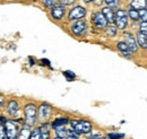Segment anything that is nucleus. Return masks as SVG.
Instances as JSON below:
<instances>
[{"mask_svg": "<svg viewBox=\"0 0 147 139\" xmlns=\"http://www.w3.org/2000/svg\"><path fill=\"white\" fill-rule=\"evenodd\" d=\"M117 48H118V50L120 51V52L123 54V57H126V58H132V51L129 49V47L127 45V43L126 42H119L118 44H117Z\"/></svg>", "mask_w": 147, "mask_h": 139, "instance_id": "4468645a", "label": "nucleus"}, {"mask_svg": "<svg viewBox=\"0 0 147 139\" xmlns=\"http://www.w3.org/2000/svg\"><path fill=\"white\" fill-rule=\"evenodd\" d=\"M0 139H7L6 137V132H5V128H3V124L0 123Z\"/></svg>", "mask_w": 147, "mask_h": 139, "instance_id": "cd10ccee", "label": "nucleus"}, {"mask_svg": "<svg viewBox=\"0 0 147 139\" xmlns=\"http://www.w3.org/2000/svg\"><path fill=\"white\" fill-rule=\"evenodd\" d=\"M104 2L109 6V7H111V8H117L118 6H119V0H104Z\"/></svg>", "mask_w": 147, "mask_h": 139, "instance_id": "5701e85b", "label": "nucleus"}, {"mask_svg": "<svg viewBox=\"0 0 147 139\" xmlns=\"http://www.w3.org/2000/svg\"><path fill=\"white\" fill-rule=\"evenodd\" d=\"M107 28V35L108 36H115L117 35V31H118V28H117V26H113L112 24H111L110 26H107L105 27Z\"/></svg>", "mask_w": 147, "mask_h": 139, "instance_id": "aec40b11", "label": "nucleus"}, {"mask_svg": "<svg viewBox=\"0 0 147 139\" xmlns=\"http://www.w3.org/2000/svg\"><path fill=\"white\" fill-rule=\"evenodd\" d=\"M123 37H125V42L127 43L129 49L132 52H136L138 50V44H137V40L135 38V36L131 34V33H125Z\"/></svg>", "mask_w": 147, "mask_h": 139, "instance_id": "f8f14e48", "label": "nucleus"}, {"mask_svg": "<svg viewBox=\"0 0 147 139\" xmlns=\"http://www.w3.org/2000/svg\"><path fill=\"white\" fill-rule=\"evenodd\" d=\"M127 14H128V17L131 18L132 20H138L139 19V13H138V10L135 9V8H132V7L129 8Z\"/></svg>", "mask_w": 147, "mask_h": 139, "instance_id": "6ab92c4d", "label": "nucleus"}, {"mask_svg": "<svg viewBox=\"0 0 147 139\" xmlns=\"http://www.w3.org/2000/svg\"><path fill=\"white\" fill-rule=\"evenodd\" d=\"M69 119L67 118V117H61V118H57L55 121L51 123V128L52 129H55V128H58V127H61V126H66V124H68L69 123Z\"/></svg>", "mask_w": 147, "mask_h": 139, "instance_id": "dca6fc26", "label": "nucleus"}, {"mask_svg": "<svg viewBox=\"0 0 147 139\" xmlns=\"http://www.w3.org/2000/svg\"><path fill=\"white\" fill-rule=\"evenodd\" d=\"M103 1H104V0H94L93 2H94V5H96V6H101Z\"/></svg>", "mask_w": 147, "mask_h": 139, "instance_id": "c756f323", "label": "nucleus"}, {"mask_svg": "<svg viewBox=\"0 0 147 139\" xmlns=\"http://www.w3.org/2000/svg\"><path fill=\"white\" fill-rule=\"evenodd\" d=\"M69 123H70L71 128L78 135L90 134L93 129L92 123L90 121H87V120H70Z\"/></svg>", "mask_w": 147, "mask_h": 139, "instance_id": "7ed1b4c3", "label": "nucleus"}, {"mask_svg": "<svg viewBox=\"0 0 147 139\" xmlns=\"http://www.w3.org/2000/svg\"><path fill=\"white\" fill-rule=\"evenodd\" d=\"M125 137V134H109L108 138L110 139H122Z\"/></svg>", "mask_w": 147, "mask_h": 139, "instance_id": "393cba45", "label": "nucleus"}, {"mask_svg": "<svg viewBox=\"0 0 147 139\" xmlns=\"http://www.w3.org/2000/svg\"><path fill=\"white\" fill-rule=\"evenodd\" d=\"M58 0H42V3L47 7V8H51L52 6H55Z\"/></svg>", "mask_w": 147, "mask_h": 139, "instance_id": "b1692460", "label": "nucleus"}, {"mask_svg": "<svg viewBox=\"0 0 147 139\" xmlns=\"http://www.w3.org/2000/svg\"><path fill=\"white\" fill-rule=\"evenodd\" d=\"M138 13H139V19H142L143 22H146L147 20V8L139 9Z\"/></svg>", "mask_w": 147, "mask_h": 139, "instance_id": "412c9836", "label": "nucleus"}, {"mask_svg": "<svg viewBox=\"0 0 147 139\" xmlns=\"http://www.w3.org/2000/svg\"><path fill=\"white\" fill-rule=\"evenodd\" d=\"M24 120L28 127H34L37 122V106L34 103H27L24 106Z\"/></svg>", "mask_w": 147, "mask_h": 139, "instance_id": "f03ea898", "label": "nucleus"}, {"mask_svg": "<svg viewBox=\"0 0 147 139\" xmlns=\"http://www.w3.org/2000/svg\"><path fill=\"white\" fill-rule=\"evenodd\" d=\"M65 14H66V6L61 3H55V6L51 7V16L53 19L60 20L63 18Z\"/></svg>", "mask_w": 147, "mask_h": 139, "instance_id": "9b49d317", "label": "nucleus"}, {"mask_svg": "<svg viewBox=\"0 0 147 139\" xmlns=\"http://www.w3.org/2000/svg\"><path fill=\"white\" fill-rule=\"evenodd\" d=\"M75 1L76 0H59V2L61 5H63V6H70V5L75 3Z\"/></svg>", "mask_w": 147, "mask_h": 139, "instance_id": "bb28decb", "label": "nucleus"}, {"mask_svg": "<svg viewBox=\"0 0 147 139\" xmlns=\"http://www.w3.org/2000/svg\"><path fill=\"white\" fill-rule=\"evenodd\" d=\"M63 75H65V77L67 78V80H68V82H71V80H74V79L76 78V75L74 74L73 71H70V70L65 71V72H63Z\"/></svg>", "mask_w": 147, "mask_h": 139, "instance_id": "4be33fe9", "label": "nucleus"}, {"mask_svg": "<svg viewBox=\"0 0 147 139\" xmlns=\"http://www.w3.org/2000/svg\"><path fill=\"white\" fill-rule=\"evenodd\" d=\"M52 113V106L48 103H42L37 107V121L47 122Z\"/></svg>", "mask_w": 147, "mask_h": 139, "instance_id": "423d86ee", "label": "nucleus"}, {"mask_svg": "<svg viewBox=\"0 0 147 139\" xmlns=\"http://www.w3.org/2000/svg\"><path fill=\"white\" fill-rule=\"evenodd\" d=\"M20 124H25V120L22 118L6 120V122L3 123V128H5L7 139H17L20 128H22Z\"/></svg>", "mask_w": 147, "mask_h": 139, "instance_id": "f257e3e1", "label": "nucleus"}, {"mask_svg": "<svg viewBox=\"0 0 147 139\" xmlns=\"http://www.w3.org/2000/svg\"><path fill=\"white\" fill-rule=\"evenodd\" d=\"M128 14L123 9H118L115 11V18H114V24L117 28L119 30H125L128 25Z\"/></svg>", "mask_w": 147, "mask_h": 139, "instance_id": "39448f33", "label": "nucleus"}, {"mask_svg": "<svg viewBox=\"0 0 147 139\" xmlns=\"http://www.w3.org/2000/svg\"><path fill=\"white\" fill-rule=\"evenodd\" d=\"M84 1H85V2H87V3H88V2H93V1H94V0H84Z\"/></svg>", "mask_w": 147, "mask_h": 139, "instance_id": "473e14b6", "label": "nucleus"}, {"mask_svg": "<svg viewBox=\"0 0 147 139\" xmlns=\"http://www.w3.org/2000/svg\"><path fill=\"white\" fill-rule=\"evenodd\" d=\"M146 2H147V0H146Z\"/></svg>", "mask_w": 147, "mask_h": 139, "instance_id": "f704fd0d", "label": "nucleus"}, {"mask_svg": "<svg viewBox=\"0 0 147 139\" xmlns=\"http://www.w3.org/2000/svg\"><path fill=\"white\" fill-rule=\"evenodd\" d=\"M86 13L87 11L83 6H75L74 8L70 9V11L68 14V19L69 20H79L86 16Z\"/></svg>", "mask_w": 147, "mask_h": 139, "instance_id": "1a4fd4ad", "label": "nucleus"}, {"mask_svg": "<svg viewBox=\"0 0 147 139\" xmlns=\"http://www.w3.org/2000/svg\"><path fill=\"white\" fill-rule=\"evenodd\" d=\"M6 111H7V114L11 119H17L19 115V112H20L19 103L16 100H9L7 105H6Z\"/></svg>", "mask_w": 147, "mask_h": 139, "instance_id": "6e6552de", "label": "nucleus"}, {"mask_svg": "<svg viewBox=\"0 0 147 139\" xmlns=\"http://www.w3.org/2000/svg\"><path fill=\"white\" fill-rule=\"evenodd\" d=\"M31 131H32V130H31V127L24 124V126L20 128V131H19L17 139H30Z\"/></svg>", "mask_w": 147, "mask_h": 139, "instance_id": "2eb2a0df", "label": "nucleus"}, {"mask_svg": "<svg viewBox=\"0 0 147 139\" xmlns=\"http://www.w3.org/2000/svg\"><path fill=\"white\" fill-rule=\"evenodd\" d=\"M137 44L143 49H147V35L139 32L137 35Z\"/></svg>", "mask_w": 147, "mask_h": 139, "instance_id": "f3484780", "label": "nucleus"}, {"mask_svg": "<svg viewBox=\"0 0 147 139\" xmlns=\"http://www.w3.org/2000/svg\"><path fill=\"white\" fill-rule=\"evenodd\" d=\"M92 20L94 25H95V27L100 28V30H104L109 24L107 18L104 17V15L102 14V11H95L92 16Z\"/></svg>", "mask_w": 147, "mask_h": 139, "instance_id": "9d476101", "label": "nucleus"}, {"mask_svg": "<svg viewBox=\"0 0 147 139\" xmlns=\"http://www.w3.org/2000/svg\"><path fill=\"white\" fill-rule=\"evenodd\" d=\"M63 139H77V138H75V137H66V138Z\"/></svg>", "mask_w": 147, "mask_h": 139, "instance_id": "2f4dec72", "label": "nucleus"}, {"mask_svg": "<svg viewBox=\"0 0 147 139\" xmlns=\"http://www.w3.org/2000/svg\"><path fill=\"white\" fill-rule=\"evenodd\" d=\"M87 28H88V27H87V23H86L85 20H82V19L76 20L73 25H71V27H70L73 34L76 35V36H79V37L86 35Z\"/></svg>", "mask_w": 147, "mask_h": 139, "instance_id": "0eeeda50", "label": "nucleus"}, {"mask_svg": "<svg viewBox=\"0 0 147 139\" xmlns=\"http://www.w3.org/2000/svg\"><path fill=\"white\" fill-rule=\"evenodd\" d=\"M50 137V124L44 122L41 127H37L31 131L30 139H49Z\"/></svg>", "mask_w": 147, "mask_h": 139, "instance_id": "20e7f679", "label": "nucleus"}, {"mask_svg": "<svg viewBox=\"0 0 147 139\" xmlns=\"http://www.w3.org/2000/svg\"><path fill=\"white\" fill-rule=\"evenodd\" d=\"M139 27H140V28H139V30H140V32L147 35V20L146 22H142V24H140V26H139Z\"/></svg>", "mask_w": 147, "mask_h": 139, "instance_id": "a878e982", "label": "nucleus"}, {"mask_svg": "<svg viewBox=\"0 0 147 139\" xmlns=\"http://www.w3.org/2000/svg\"><path fill=\"white\" fill-rule=\"evenodd\" d=\"M5 105H6V97L2 94H0V109L5 107Z\"/></svg>", "mask_w": 147, "mask_h": 139, "instance_id": "c85d7f7f", "label": "nucleus"}, {"mask_svg": "<svg viewBox=\"0 0 147 139\" xmlns=\"http://www.w3.org/2000/svg\"><path fill=\"white\" fill-rule=\"evenodd\" d=\"M146 0H131L130 2V7L139 10V9H143V8H146Z\"/></svg>", "mask_w": 147, "mask_h": 139, "instance_id": "a211bd4d", "label": "nucleus"}, {"mask_svg": "<svg viewBox=\"0 0 147 139\" xmlns=\"http://www.w3.org/2000/svg\"><path fill=\"white\" fill-rule=\"evenodd\" d=\"M102 14L104 15V17L107 18L109 24H114V18H115V11L113 10V8H111L109 6L102 8Z\"/></svg>", "mask_w": 147, "mask_h": 139, "instance_id": "ddd939ff", "label": "nucleus"}, {"mask_svg": "<svg viewBox=\"0 0 147 139\" xmlns=\"http://www.w3.org/2000/svg\"><path fill=\"white\" fill-rule=\"evenodd\" d=\"M95 139H109L108 137H105V136H100V137H97V138Z\"/></svg>", "mask_w": 147, "mask_h": 139, "instance_id": "7c9ffc66", "label": "nucleus"}, {"mask_svg": "<svg viewBox=\"0 0 147 139\" xmlns=\"http://www.w3.org/2000/svg\"><path fill=\"white\" fill-rule=\"evenodd\" d=\"M55 139H62V138H60V137H55Z\"/></svg>", "mask_w": 147, "mask_h": 139, "instance_id": "72a5a7b5", "label": "nucleus"}]
</instances>
